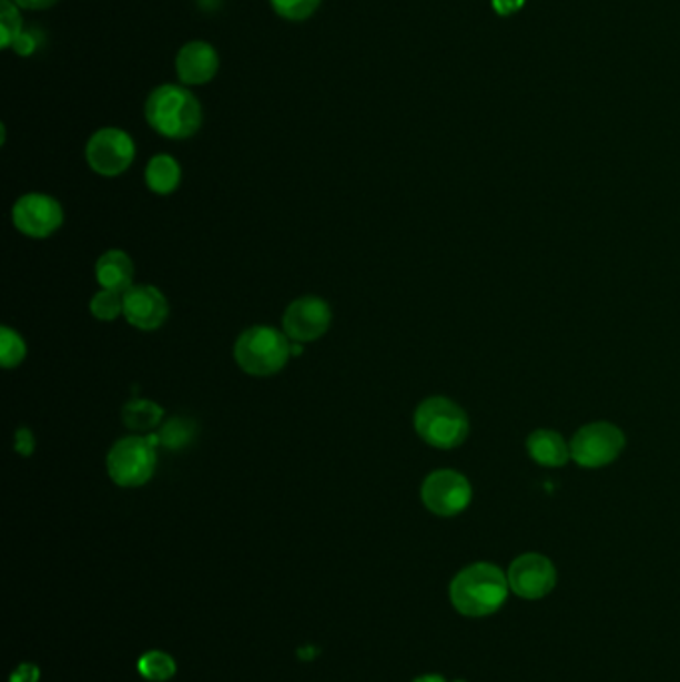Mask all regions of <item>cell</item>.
<instances>
[{
	"label": "cell",
	"instance_id": "6da1fadb",
	"mask_svg": "<svg viewBox=\"0 0 680 682\" xmlns=\"http://www.w3.org/2000/svg\"><path fill=\"white\" fill-rule=\"evenodd\" d=\"M509 581L494 563H474L455 574L449 599L455 611L465 617H489L504 607L509 597Z\"/></svg>",
	"mask_w": 680,
	"mask_h": 682
},
{
	"label": "cell",
	"instance_id": "7a4b0ae2",
	"mask_svg": "<svg viewBox=\"0 0 680 682\" xmlns=\"http://www.w3.org/2000/svg\"><path fill=\"white\" fill-rule=\"evenodd\" d=\"M144 116L150 129L164 139L184 140L194 136L202 126L200 100L177 84H162L150 92Z\"/></svg>",
	"mask_w": 680,
	"mask_h": 682
},
{
	"label": "cell",
	"instance_id": "3957f363",
	"mask_svg": "<svg viewBox=\"0 0 680 682\" xmlns=\"http://www.w3.org/2000/svg\"><path fill=\"white\" fill-rule=\"evenodd\" d=\"M234 357L247 376H274L284 369L292 357V342H287L286 334L274 327H250L237 337Z\"/></svg>",
	"mask_w": 680,
	"mask_h": 682
},
{
	"label": "cell",
	"instance_id": "277c9868",
	"mask_svg": "<svg viewBox=\"0 0 680 682\" xmlns=\"http://www.w3.org/2000/svg\"><path fill=\"white\" fill-rule=\"evenodd\" d=\"M415 429L425 444L437 449H454L469 436V419L461 407L447 397H429L417 407Z\"/></svg>",
	"mask_w": 680,
	"mask_h": 682
},
{
	"label": "cell",
	"instance_id": "5b68a950",
	"mask_svg": "<svg viewBox=\"0 0 680 682\" xmlns=\"http://www.w3.org/2000/svg\"><path fill=\"white\" fill-rule=\"evenodd\" d=\"M160 437H124L110 449L106 467L110 479L120 487H142L156 469V447Z\"/></svg>",
	"mask_w": 680,
	"mask_h": 682
},
{
	"label": "cell",
	"instance_id": "8992f818",
	"mask_svg": "<svg viewBox=\"0 0 680 682\" xmlns=\"http://www.w3.org/2000/svg\"><path fill=\"white\" fill-rule=\"evenodd\" d=\"M571 457L585 469H599L612 464L622 449L625 436L619 427L607 421H595L581 427L571 439Z\"/></svg>",
	"mask_w": 680,
	"mask_h": 682
},
{
	"label": "cell",
	"instance_id": "52a82bcc",
	"mask_svg": "<svg viewBox=\"0 0 680 682\" xmlns=\"http://www.w3.org/2000/svg\"><path fill=\"white\" fill-rule=\"evenodd\" d=\"M136 146L129 132L120 129H102L90 136L87 160L90 169L100 176H120L132 166Z\"/></svg>",
	"mask_w": 680,
	"mask_h": 682
},
{
	"label": "cell",
	"instance_id": "ba28073f",
	"mask_svg": "<svg viewBox=\"0 0 680 682\" xmlns=\"http://www.w3.org/2000/svg\"><path fill=\"white\" fill-rule=\"evenodd\" d=\"M471 485L467 477L457 474L454 469H439L427 475L422 485V499L424 505L434 515L439 517H455L464 513L471 503Z\"/></svg>",
	"mask_w": 680,
	"mask_h": 682
},
{
	"label": "cell",
	"instance_id": "9c48e42d",
	"mask_svg": "<svg viewBox=\"0 0 680 682\" xmlns=\"http://www.w3.org/2000/svg\"><path fill=\"white\" fill-rule=\"evenodd\" d=\"M507 581L511 593L537 601L551 593L557 584V569L545 554L525 553L519 554L507 571Z\"/></svg>",
	"mask_w": 680,
	"mask_h": 682
},
{
	"label": "cell",
	"instance_id": "30bf717a",
	"mask_svg": "<svg viewBox=\"0 0 680 682\" xmlns=\"http://www.w3.org/2000/svg\"><path fill=\"white\" fill-rule=\"evenodd\" d=\"M64 212L47 194H27L12 208V224L30 237H49L62 226Z\"/></svg>",
	"mask_w": 680,
	"mask_h": 682
},
{
	"label": "cell",
	"instance_id": "8fae6325",
	"mask_svg": "<svg viewBox=\"0 0 680 682\" xmlns=\"http://www.w3.org/2000/svg\"><path fill=\"white\" fill-rule=\"evenodd\" d=\"M284 332L290 339L307 344L324 336L332 324V307L319 297H300L284 314Z\"/></svg>",
	"mask_w": 680,
	"mask_h": 682
},
{
	"label": "cell",
	"instance_id": "7c38bea8",
	"mask_svg": "<svg viewBox=\"0 0 680 682\" xmlns=\"http://www.w3.org/2000/svg\"><path fill=\"white\" fill-rule=\"evenodd\" d=\"M124 317L130 326L152 332L164 326L169 317V302L164 294L152 286H132L122 294Z\"/></svg>",
	"mask_w": 680,
	"mask_h": 682
},
{
	"label": "cell",
	"instance_id": "4fadbf2b",
	"mask_svg": "<svg viewBox=\"0 0 680 682\" xmlns=\"http://www.w3.org/2000/svg\"><path fill=\"white\" fill-rule=\"evenodd\" d=\"M220 69V57L212 44L192 40L184 44L176 57V74L186 86H202L214 80Z\"/></svg>",
	"mask_w": 680,
	"mask_h": 682
},
{
	"label": "cell",
	"instance_id": "5bb4252c",
	"mask_svg": "<svg viewBox=\"0 0 680 682\" xmlns=\"http://www.w3.org/2000/svg\"><path fill=\"white\" fill-rule=\"evenodd\" d=\"M97 279L100 286L116 294H124L132 287L134 264L129 254L120 250H110L97 262Z\"/></svg>",
	"mask_w": 680,
	"mask_h": 682
},
{
	"label": "cell",
	"instance_id": "9a60e30c",
	"mask_svg": "<svg viewBox=\"0 0 680 682\" xmlns=\"http://www.w3.org/2000/svg\"><path fill=\"white\" fill-rule=\"evenodd\" d=\"M527 451L532 461L545 467H562L571 457V447L565 444V439L557 431L549 429L532 431L527 439Z\"/></svg>",
	"mask_w": 680,
	"mask_h": 682
},
{
	"label": "cell",
	"instance_id": "2e32d148",
	"mask_svg": "<svg viewBox=\"0 0 680 682\" xmlns=\"http://www.w3.org/2000/svg\"><path fill=\"white\" fill-rule=\"evenodd\" d=\"M180 180H182V170L172 156L159 154L150 160L149 169H146V184L154 194L169 196L180 186Z\"/></svg>",
	"mask_w": 680,
	"mask_h": 682
},
{
	"label": "cell",
	"instance_id": "e0dca14e",
	"mask_svg": "<svg viewBox=\"0 0 680 682\" xmlns=\"http://www.w3.org/2000/svg\"><path fill=\"white\" fill-rule=\"evenodd\" d=\"M162 417H164L162 407L150 399H134L122 409L124 426L139 431H149L152 427L160 426Z\"/></svg>",
	"mask_w": 680,
	"mask_h": 682
},
{
	"label": "cell",
	"instance_id": "ac0fdd59",
	"mask_svg": "<svg viewBox=\"0 0 680 682\" xmlns=\"http://www.w3.org/2000/svg\"><path fill=\"white\" fill-rule=\"evenodd\" d=\"M139 671L146 681L166 682L176 674V661L162 651H150L140 659Z\"/></svg>",
	"mask_w": 680,
	"mask_h": 682
},
{
	"label": "cell",
	"instance_id": "d6986e66",
	"mask_svg": "<svg viewBox=\"0 0 680 682\" xmlns=\"http://www.w3.org/2000/svg\"><path fill=\"white\" fill-rule=\"evenodd\" d=\"M194 436H196V426H194L192 419L174 417L160 429V446L169 447V449H182L194 439Z\"/></svg>",
	"mask_w": 680,
	"mask_h": 682
},
{
	"label": "cell",
	"instance_id": "ffe728a7",
	"mask_svg": "<svg viewBox=\"0 0 680 682\" xmlns=\"http://www.w3.org/2000/svg\"><path fill=\"white\" fill-rule=\"evenodd\" d=\"M22 32L24 30H22L19 7L12 0H0V44L2 49H10Z\"/></svg>",
	"mask_w": 680,
	"mask_h": 682
},
{
	"label": "cell",
	"instance_id": "44dd1931",
	"mask_svg": "<svg viewBox=\"0 0 680 682\" xmlns=\"http://www.w3.org/2000/svg\"><path fill=\"white\" fill-rule=\"evenodd\" d=\"M90 312L92 316L100 319V322H112L116 319L120 314H124V299L122 294L116 292H110V289H102L97 296L90 299Z\"/></svg>",
	"mask_w": 680,
	"mask_h": 682
},
{
	"label": "cell",
	"instance_id": "7402d4cb",
	"mask_svg": "<svg viewBox=\"0 0 680 682\" xmlns=\"http://www.w3.org/2000/svg\"><path fill=\"white\" fill-rule=\"evenodd\" d=\"M27 356V346L22 342V337L12 332L9 326H2L0 329V362L2 366L10 369L22 364V359Z\"/></svg>",
	"mask_w": 680,
	"mask_h": 682
},
{
	"label": "cell",
	"instance_id": "603a6c76",
	"mask_svg": "<svg viewBox=\"0 0 680 682\" xmlns=\"http://www.w3.org/2000/svg\"><path fill=\"white\" fill-rule=\"evenodd\" d=\"M270 4L276 10L277 17L300 22L309 19L319 9L322 0H270Z\"/></svg>",
	"mask_w": 680,
	"mask_h": 682
},
{
	"label": "cell",
	"instance_id": "cb8c5ba5",
	"mask_svg": "<svg viewBox=\"0 0 680 682\" xmlns=\"http://www.w3.org/2000/svg\"><path fill=\"white\" fill-rule=\"evenodd\" d=\"M39 47V40H37V34L34 32H29V30H24L22 34H20L19 39L14 40V44H12V49L20 57H30L34 50Z\"/></svg>",
	"mask_w": 680,
	"mask_h": 682
},
{
	"label": "cell",
	"instance_id": "d4e9b609",
	"mask_svg": "<svg viewBox=\"0 0 680 682\" xmlns=\"http://www.w3.org/2000/svg\"><path fill=\"white\" fill-rule=\"evenodd\" d=\"M14 449H17L20 455H24V457L32 455V451H34V436H32V431H29V429H19L17 436H14Z\"/></svg>",
	"mask_w": 680,
	"mask_h": 682
},
{
	"label": "cell",
	"instance_id": "484cf974",
	"mask_svg": "<svg viewBox=\"0 0 680 682\" xmlns=\"http://www.w3.org/2000/svg\"><path fill=\"white\" fill-rule=\"evenodd\" d=\"M40 673L37 664H20L10 676V682H39Z\"/></svg>",
	"mask_w": 680,
	"mask_h": 682
},
{
	"label": "cell",
	"instance_id": "4316f807",
	"mask_svg": "<svg viewBox=\"0 0 680 682\" xmlns=\"http://www.w3.org/2000/svg\"><path fill=\"white\" fill-rule=\"evenodd\" d=\"M19 9L24 10H44L54 7L59 0H12Z\"/></svg>",
	"mask_w": 680,
	"mask_h": 682
},
{
	"label": "cell",
	"instance_id": "83f0119b",
	"mask_svg": "<svg viewBox=\"0 0 680 682\" xmlns=\"http://www.w3.org/2000/svg\"><path fill=\"white\" fill-rule=\"evenodd\" d=\"M501 14H511L512 10L521 9L522 0H494Z\"/></svg>",
	"mask_w": 680,
	"mask_h": 682
},
{
	"label": "cell",
	"instance_id": "f1b7e54d",
	"mask_svg": "<svg viewBox=\"0 0 680 682\" xmlns=\"http://www.w3.org/2000/svg\"><path fill=\"white\" fill-rule=\"evenodd\" d=\"M414 682H447L442 674H424V676H417Z\"/></svg>",
	"mask_w": 680,
	"mask_h": 682
},
{
	"label": "cell",
	"instance_id": "f546056e",
	"mask_svg": "<svg viewBox=\"0 0 680 682\" xmlns=\"http://www.w3.org/2000/svg\"><path fill=\"white\" fill-rule=\"evenodd\" d=\"M302 352H304V344H300V342H292V356H302Z\"/></svg>",
	"mask_w": 680,
	"mask_h": 682
}]
</instances>
